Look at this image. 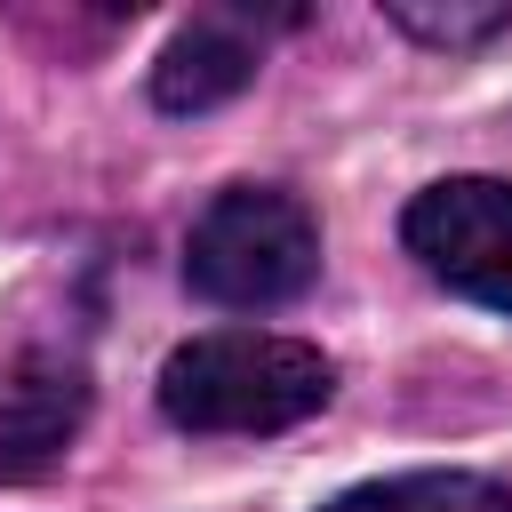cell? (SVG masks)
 Here are the masks:
<instances>
[{
  "mask_svg": "<svg viewBox=\"0 0 512 512\" xmlns=\"http://www.w3.org/2000/svg\"><path fill=\"white\" fill-rule=\"evenodd\" d=\"M88 424V368L64 352H16L0 368V488L40 480Z\"/></svg>",
  "mask_w": 512,
  "mask_h": 512,
  "instance_id": "obj_5",
  "label": "cell"
},
{
  "mask_svg": "<svg viewBox=\"0 0 512 512\" xmlns=\"http://www.w3.org/2000/svg\"><path fill=\"white\" fill-rule=\"evenodd\" d=\"M264 24H296V8H272V16H256V8H200L192 24H176V40L152 64V104L160 112H216V104H232L256 80V64H264V40H256Z\"/></svg>",
  "mask_w": 512,
  "mask_h": 512,
  "instance_id": "obj_4",
  "label": "cell"
},
{
  "mask_svg": "<svg viewBox=\"0 0 512 512\" xmlns=\"http://www.w3.org/2000/svg\"><path fill=\"white\" fill-rule=\"evenodd\" d=\"M408 256L456 296L512 312V184L504 176H440L400 216Z\"/></svg>",
  "mask_w": 512,
  "mask_h": 512,
  "instance_id": "obj_3",
  "label": "cell"
},
{
  "mask_svg": "<svg viewBox=\"0 0 512 512\" xmlns=\"http://www.w3.org/2000/svg\"><path fill=\"white\" fill-rule=\"evenodd\" d=\"M384 16L408 32V40H424V48H480V40H496L504 24H512V0H384Z\"/></svg>",
  "mask_w": 512,
  "mask_h": 512,
  "instance_id": "obj_7",
  "label": "cell"
},
{
  "mask_svg": "<svg viewBox=\"0 0 512 512\" xmlns=\"http://www.w3.org/2000/svg\"><path fill=\"white\" fill-rule=\"evenodd\" d=\"M320 512H512V488L488 472H392L328 496Z\"/></svg>",
  "mask_w": 512,
  "mask_h": 512,
  "instance_id": "obj_6",
  "label": "cell"
},
{
  "mask_svg": "<svg viewBox=\"0 0 512 512\" xmlns=\"http://www.w3.org/2000/svg\"><path fill=\"white\" fill-rule=\"evenodd\" d=\"M336 392V360L304 336L208 328L160 360V416L176 432H288L320 416Z\"/></svg>",
  "mask_w": 512,
  "mask_h": 512,
  "instance_id": "obj_1",
  "label": "cell"
},
{
  "mask_svg": "<svg viewBox=\"0 0 512 512\" xmlns=\"http://www.w3.org/2000/svg\"><path fill=\"white\" fill-rule=\"evenodd\" d=\"M184 280L224 312L296 304L320 280V216L280 184H232L200 208L184 240Z\"/></svg>",
  "mask_w": 512,
  "mask_h": 512,
  "instance_id": "obj_2",
  "label": "cell"
}]
</instances>
